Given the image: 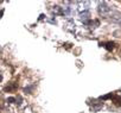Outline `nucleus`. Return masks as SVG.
I'll return each instance as SVG.
<instances>
[{
  "mask_svg": "<svg viewBox=\"0 0 121 113\" xmlns=\"http://www.w3.org/2000/svg\"><path fill=\"white\" fill-rule=\"evenodd\" d=\"M17 88H18V83L17 82H10L6 87H5V92H14V90H17Z\"/></svg>",
  "mask_w": 121,
  "mask_h": 113,
  "instance_id": "f03ea898",
  "label": "nucleus"
},
{
  "mask_svg": "<svg viewBox=\"0 0 121 113\" xmlns=\"http://www.w3.org/2000/svg\"><path fill=\"white\" fill-rule=\"evenodd\" d=\"M112 99L113 100V102L116 105V106H121V94L120 93H112V94H108V95H104V96H102L101 99Z\"/></svg>",
  "mask_w": 121,
  "mask_h": 113,
  "instance_id": "f257e3e1",
  "label": "nucleus"
},
{
  "mask_svg": "<svg viewBox=\"0 0 121 113\" xmlns=\"http://www.w3.org/2000/svg\"><path fill=\"white\" fill-rule=\"evenodd\" d=\"M101 45H103L107 50H113L114 49V46H115V43H113V42H107V43H103V44H101Z\"/></svg>",
  "mask_w": 121,
  "mask_h": 113,
  "instance_id": "7ed1b4c3",
  "label": "nucleus"
},
{
  "mask_svg": "<svg viewBox=\"0 0 121 113\" xmlns=\"http://www.w3.org/2000/svg\"><path fill=\"white\" fill-rule=\"evenodd\" d=\"M3 14H4V10H1V11H0V17H1Z\"/></svg>",
  "mask_w": 121,
  "mask_h": 113,
  "instance_id": "20e7f679",
  "label": "nucleus"
}]
</instances>
